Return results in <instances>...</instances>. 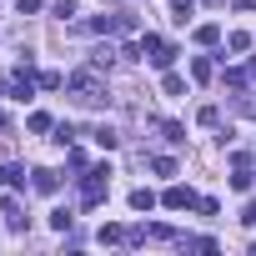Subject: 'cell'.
Instances as JSON below:
<instances>
[{"label": "cell", "mask_w": 256, "mask_h": 256, "mask_svg": "<svg viewBox=\"0 0 256 256\" xmlns=\"http://www.w3.org/2000/svg\"><path fill=\"white\" fill-rule=\"evenodd\" d=\"M66 86H70V100H76V106H86V110H100V106H110V96H106V80H100V70H96V66L76 70Z\"/></svg>", "instance_id": "obj_1"}, {"label": "cell", "mask_w": 256, "mask_h": 256, "mask_svg": "<svg viewBox=\"0 0 256 256\" xmlns=\"http://www.w3.org/2000/svg\"><path fill=\"white\" fill-rule=\"evenodd\" d=\"M6 90H10L16 100H30V96H36V80H30V70H10V76H6Z\"/></svg>", "instance_id": "obj_2"}, {"label": "cell", "mask_w": 256, "mask_h": 256, "mask_svg": "<svg viewBox=\"0 0 256 256\" xmlns=\"http://www.w3.org/2000/svg\"><path fill=\"white\" fill-rule=\"evenodd\" d=\"M161 201H166L171 211H186V206H196V196H191L186 186H166V196H161Z\"/></svg>", "instance_id": "obj_3"}, {"label": "cell", "mask_w": 256, "mask_h": 256, "mask_svg": "<svg viewBox=\"0 0 256 256\" xmlns=\"http://www.w3.org/2000/svg\"><path fill=\"white\" fill-rule=\"evenodd\" d=\"M0 216L10 221V231H26V216H20V201H16V196H6V201H0Z\"/></svg>", "instance_id": "obj_4"}, {"label": "cell", "mask_w": 256, "mask_h": 256, "mask_svg": "<svg viewBox=\"0 0 256 256\" xmlns=\"http://www.w3.org/2000/svg\"><path fill=\"white\" fill-rule=\"evenodd\" d=\"M116 56H120L116 46H96V50H90V66H96V70H110V66H116Z\"/></svg>", "instance_id": "obj_5"}, {"label": "cell", "mask_w": 256, "mask_h": 256, "mask_svg": "<svg viewBox=\"0 0 256 256\" xmlns=\"http://www.w3.org/2000/svg\"><path fill=\"white\" fill-rule=\"evenodd\" d=\"M30 176H36V181H30L36 191H46V196H50V191H60V176H56V171H30Z\"/></svg>", "instance_id": "obj_6"}, {"label": "cell", "mask_w": 256, "mask_h": 256, "mask_svg": "<svg viewBox=\"0 0 256 256\" xmlns=\"http://www.w3.org/2000/svg\"><path fill=\"white\" fill-rule=\"evenodd\" d=\"M191 16H196V0H176V6H171V20L176 26H186Z\"/></svg>", "instance_id": "obj_7"}, {"label": "cell", "mask_w": 256, "mask_h": 256, "mask_svg": "<svg viewBox=\"0 0 256 256\" xmlns=\"http://www.w3.org/2000/svg\"><path fill=\"white\" fill-rule=\"evenodd\" d=\"M26 126H30V131H36V136H46V131H56V120H50L46 110H36V116H30Z\"/></svg>", "instance_id": "obj_8"}, {"label": "cell", "mask_w": 256, "mask_h": 256, "mask_svg": "<svg viewBox=\"0 0 256 256\" xmlns=\"http://www.w3.org/2000/svg\"><path fill=\"white\" fill-rule=\"evenodd\" d=\"M0 186H26V171L20 166H0Z\"/></svg>", "instance_id": "obj_9"}, {"label": "cell", "mask_w": 256, "mask_h": 256, "mask_svg": "<svg viewBox=\"0 0 256 256\" xmlns=\"http://www.w3.org/2000/svg\"><path fill=\"white\" fill-rule=\"evenodd\" d=\"M90 136H96V146H100V151H110V146H116V141H120V136H116V131H110V126H96V131H90Z\"/></svg>", "instance_id": "obj_10"}, {"label": "cell", "mask_w": 256, "mask_h": 256, "mask_svg": "<svg viewBox=\"0 0 256 256\" xmlns=\"http://www.w3.org/2000/svg\"><path fill=\"white\" fill-rule=\"evenodd\" d=\"M181 246H186V251H216L211 236H181Z\"/></svg>", "instance_id": "obj_11"}, {"label": "cell", "mask_w": 256, "mask_h": 256, "mask_svg": "<svg viewBox=\"0 0 256 256\" xmlns=\"http://www.w3.org/2000/svg\"><path fill=\"white\" fill-rule=\"evenodd\" d=\"M100 241H110V246L116 241H131V231H126V226H100Z\"/></svg>", "instance_id": "obj_12"}, {"label": "cell", "mask_w": 256, "mask_h": 256, "mask_svg": "<svg viewBox=\"0 0 256 256\" xmlns=\"http://www.w3.org/2000/svg\"><path fill=\"white\" fill-rule=\"evenodd\" d=\"M131 206H136V211H151V206H156V196L141 186V191H131Z\"/></svg>", "instance_id": "obj_13"}, {"label": "cell", "mask_w": 256, "mask_h": 256, "mask_svg": "<svg viewBox=\"0 0 256 256\" xmlns=\"http://www.w3.org/2000/svg\"><path fill=\"white\" fill-rule=\"evenodd\" d=\"M161 136H166L171 146H181V141H186V131H181V126H176V120H166V126H161Z\"/></svg>", "instance_id": "obj_14"}, {"label": "cell", "mask_w": 256, "mask_h": 256, "mask_svg": "<svg viewBox=\"0 0 256 256\" xmlns=\"http://www.w3.org/2000/svg\"><path fill=\"white\" fill-rule=\"evenodd\" d=\"M70 221H76V216H70L66 206H60V211H50V226H56V231H70Z\"/></svg>", "instance_id": "obj_15"}, {"label": "cell", "mask_w": 256, "mask_h": 256, "mask_svg": "<svg viewBox=\"0 0 256 256\" xmlns=\"http://www.w3.org/2000/svg\"><path fill=\"white\" fill-rule=\"evenodd\" d=\"M50 141H56V146H70V141H76V126H56Z\"/></svg>", "instance_id": "obj_16"}, {"label": "cell", "mask_w": 256, "mask_h": 256, "mask_svg": "<svg viewBox=\"0 0 256 256\" xmlns=\"http://www.w3.org/2000/svg\"><path fill=\"white\" fill-rule=\"evenodd\" d=\"M196 40H201V46H216V40H221V30H216V26H201V30H196Z\"/></svg>", "instance_id": "obj_17"}, {"label": "cell", "mask_w": 256, "mask_h": 256, "mask_svg": "<svg viewBox=\"0 0 256 256\" xmlns=\"http://www.w3.org/2000/svg\"><path fill=\"white\" fill-rule=\"evenodd\" d=\"M151 166H156V176H176V161H171V156H156Z\"/></svg>", "instance_id": "obj_18"}, {"label": "cell", "mask_w": 256, "mask_h": 256, "mask_svg": "<svg viewBox=\"0 0 256 256\" xmlns=\"http://www.w3.org/2000/svg\"><path fill=\"white\" fill-rule=\"evenodd\" d=\"M226 46H231V50H251V36H246V30H236V36H231Z\"/></svg>", "instance_id": "obj_19"}, {"label": "cell", "mask_w": 256, "mask_h": 256, "mask_svg": "<svg viewBox=\"0 0 256 256\" xmlns=\"http://www.w3.org/2000/svg\"><path fill=\"white\" fill-rule=\"evenodd\" d=\"M40 86H46V90H60V86H66V76H56V70H46V76H40Z\"/></svg>", "instance_id": "obj_20"}, {"label": "cell", "mask_w": 256, "mask_h": 256, "mask_svg": "<svg viewBox=\"0 0 256 256\" xmlns=\"http://www.w3.org/2000/svg\"><path fill=\"white\" fill-rule=\"evenodd\" d=\"M161 86H166V96H181V90H186V80H181V76H166Z\"/></svg>", "instance_id": "obj_21"}, {"label": "cell", "mask_w": 256, "mask_h": 256, "mask_svg": "<svg viewBox=\"0 0 256 256\" xmlns=\"http://www.w3.org/2000/svg\"><path fill=\"white\" fill-rule=\"evenodd\" d=\"M196 120H201V126H216V120H221V110H216V106H201V116H196Z\"/></svg>", "instance_id": "obj_22"}, {"label": "cell", "mask_w": 256, "mask_h": 256, "mask_svg": "<svg viewBox=\"0 0 256 256\" xmlns=\"http://www.w3.org/2000/svg\"><path fill=\"white\" fill-rule=\"evenodd\" d=\"M16 10H20V16H36V10H40V0H16Z\"/></svg>", "instance_id": "obj_23"}, {"label": "cell", "mask_w": 256, "mask_h": 256, "mask_svg": "<svg viewBox=\"0 0 256 256\" xmlns=\"http://www.w3.org/2000/svg\"><path fill=\"white\" fill-rule=\"evenodd\" d=\"M241 221H246V226H256V201H251V206L241 211Z\"/></svg>", "instance_id": "obj_24"}, {"label": "cell", "mask_w": 256, "mask_h": 256, "mask_svg": "<svg viewBox=\"0 0 256 256\" xmlns=\"http://www.w3.org/2000/svg\"><path fill=\"white\" fill-rule=\"evenodd\" d=\"M236 6H241V10H256V0H236Z\"/></svg>", "instance_id": "obj_25"}, {"label": "cell", "mask_w": 256, "mask_h": 256, "mask_svg": "<svg viewBox=\"0 0 256 256\" xmlns=\"http://www.w3.org/2000/svg\"><path fill=\"white\" fill-rule=\"evenodd\" d=\"M251 80H256V60H251Z\"/></svg>", "instance_id": "obj_26"}, {"label": "cell", "mask_w": 256, "mask_h": 256, "mask_svg": "<svg viewBox=\"0 0 256 256\" xmlns=\"http://www.w3.org/2000/svg\"><path fill=\"white\" fill-rule=\"evenodd\" d=\"M0 126H6V110H0Z\"/></svg>", "instance_id": "obj_27"}]
</instances>
